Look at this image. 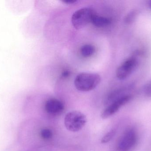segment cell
<instances>
[{"label":"cell","instance_id":"cell-14","mask_svg":"<svg viewBox=\"0 0 151 151\" xmlns=\"http://www.w3.org/2000/svg\"><path fill=\"white\" fill-rule=\"evenodd\" d=\"M70 74V71L68 70H65L62 73V77L64 78H67V77H69Z\"/></svg>","mask_w":151,"mask_h":151},{"label":"cell","instance_id":"cell-11","mask_svg":"<svg viewBox=\"0 0 151 151\" xmlns=\"http://www.w3.org/2000/svg\"><path fill=\"white\" fill-rule=\"evenodd\" d=\"M115 131L114 129L111 130L110 132L106 134L101 140V143L103 144L106 143L110 142L113 137L114 136L115 134Z\"/></svg>","mask_w":151,"mask_h":151},{"label":"cell","instance_id":"cell-2","mask_svg":"<svg viewBox=\"0 0 151 151\" xmlns=\"http://www.w3.org/2000/svg\"><path fill=\"white\" fill-rule=\"evenodd\" d=\"M87 123L85 114L79 111H72L68 113L64 118V125L67 130L77 132L81 130Z\"/></svg>","mask_w":151,"mask_h":151},{"label":"cell","instance_id":"cell-6","mask_svg":"<svg viewBox=\"0 0 151 151\" xmlns=\"http://www.w3.org/2000/svg\"><path fill=\"white\" fill-rule=\"evenodd\" d=\"M131 96L128 95L119 98L102 112L101 118L103 119H106L112 116L120 109L121 107L127 104Z\"/></svg>","mask_w":151,"mask_h":151},{"label":"cell","instance_id":"cell-1","mask_svg":"<svg viewBox=\"0 0 151 151\" xmlns=\"http://www.w3.org/2000/svg\"><path fill=\"white\" fill-rule=\"evenodd\" d=\"M100 81V76L97 74L81 73L76 77L74 85L79 91L88 92L96 88Z\"/></svg>","mask_w":151,"mask_h":151},{"label":"cell","instance_id":"cell-12","mask_svg":"<svg viewBox=\"0 0 151 151\" xmlns=\"http://www.w3.org/2000/svg\"><path fill=\"white\" fill-rule=\"evenodd\" d=\"M137 14V11H133L129 12L125 18V22L127 23H130L133 22V20L136 17Z\"/></svg>","mask_w":151,"mask_h":151},{"label":"cell","instance_id":"cell-3","mask_svg":"<svg viewBox=\"0 0 151 151\" xmlns=\"http://www.w3.org/2000/svg\"><path fill=\"white\" fill-rule=\"evenodd\" d=\"M96 14L93 9L88 7L77 10L73 14L72 24L76 29H80L91 23L92 18Z\"/></svg>","mask_w":151,"mask_h":151},{"label":"cell","instance_id":"cell-13","mask_svg":"<svg viewBox=\"0 0 151 151\" xmlns=\"http://www.w3.org/2000/svg\"><path fill=\"white\" fill-rule=\"evenodd\" d=\"M144 91L146 96L151 97V79L150 80L145 86Z\"/></svg>","mask_w":151,"mask_h":151},{"label":"cell","instance_id":"cell-5","mask_svg":"<svg viewBox=\"0 0 151 151\" xmlns=\"http://www.w3.org/2000/svg\"><path fill=\"white\" fill-rule=\"evenodd\" d=\"M137 61L134 57L128 59L123 62L116 71V76L120 80H124L129 77L134 71Z\"/></svg>","mask_w":151,"mask_h":151},{"label":"cell","instance_id":"cell-8","mask_svg":"<svg viewBox=\"0 0 151 151\" xmlns=\"http://www.w3.org/2000/svg\"><path fill=\"white\" fill-rule=\"evenodd\" d=\"M111 20L108 17L98 16L95 14L92 18L91 23L98 27H104L111 24Z\"/></svg>","mask_w":151,"mask_h":151},{"label":"cell","instance_id":"cell-16","mask_svg":"<svg viewBox=\"0 0 151 151\" xmlns=\"http://www.w3.org/2000/svg\"><path fill=\"white\" fill-rule=\"evenodd\" d=\"M149 7L151 9V1H150V2H149Z\"/></svg>","mask_w":151,"mask_h":151},{"label":"cell","instance_id":"cell-7","mask_svg":"<svg viewBox=\"0 0 151 151\" xmlns=\"http://www.w3.org/2000/svg\"><path fill=\"white\" fill-rule=\"evenodd\" d=\"M45 109L47 112L50 114H58L63 111L64 105L59 100L52 98L47 101L45 104Z\"/></svg>","mask_w":151,"mask_h":151},{"label":"cell","instance_id":"cell-10","mask_svg":"<svg viewBox=\"0 0 151 151\" xmlns=\"http://www.w3.org/2000/svg\"><path fill=\"white\" fill-rule=\"evenodd\" d=\"M40 136L44 140L49 139L52 137V132L50 129H43L40 130Z\"/></svg>","mask_w":151,"mask_h":151},{"label":"cell","instance_id":"cell-15","mask_svg":"<svg viewBox=\"0 0 151 151\" xmlns=\"http://www.w3.org/2000/svg\"><path fill=\"white\" fill-rule=\"evenodd\" d=\"M65 3L67 4H73L77 1L76 0H65L63 1Z\"/></svg>","mask_w":151,"mask_h":151},{"label":"cell","instance_id":"cell-4","mask_svg":"<svg viewBox=\"0 0 151 151\" xmlns=\"http://www.w3.org/2000/svg\"><path fill=\"white\" fill-rule=\"evenodd\" d=\"M137 142V134L133 129L127 130L121 137L118 148L119 151H129L132 150Z\"/></svg>","mask_w":151,"mask_h":151},{"label":"cell","instance_id":"cell-9","mask_svg":"<svg viewBox=\"0 0 151 151\" xmlns=\"http://www.w3.org/2000/svg\"><path fill=\"white\" fill-rule=\"evenodd\" d=\"M95 51L94 46L90 44H85L81 47V53L82 56L84 57H88L92 56Z\"/></svg>","mask_w":151,"mask_h":151}]
</instances>
